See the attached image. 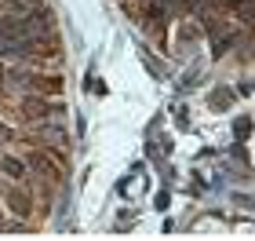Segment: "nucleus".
<instances>
[{
  "label": "nucleus",
  "mask_w": 255,
  "mask_h": 241,
  "mask_svg": "<svg viewBox=\"0 0 255 241\" xmlns=\"http://www.w3.org/2000/svg\"><path fill=\"white\" fill-rule=\"evenodd\" d=\"M4 172L7 176H22V161H4Z\"/></svg>",
  "instance_id": "f257e3e1"
}]
</instances>
